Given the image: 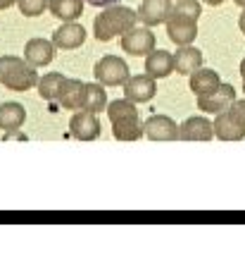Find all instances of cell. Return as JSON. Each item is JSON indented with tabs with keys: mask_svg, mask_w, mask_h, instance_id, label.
<instances>
[{
	"mask_svg": "<svg viewBox=\"0 0 245 258\" xmlns=\"http://www.w3.org/2000/svg\"><path fill=\"white\" fill-rule=\"evenodd\" d=\"M107 117L112 122V137L117 141H138L146 134L136 103L129 98L107 103Z\"/></svg>",
	"mask_w": 245,
	"mask_h": 258,
	"instance_id": "1",
	"label": "cell"
},
{
	"mask_svg": "<svg viewBox=\"0 0 245 258\" xmlns=\"http://www.w3.org/2000/svg\"><path fill=\"white\" fill-rule=\"evenodd\" d=\"M138 22V12L136 10L127 8V5H109L102 8L98 17L93 19V34L100 43H107L112 38L127 34L129 29H134Z\"/></svg>",
	"mask_w": 245,
	"mask_h": 258,
	"instance_id": "2",
	"label": "cell"
},
{
	"mask_svg": "<svg viewBox=\"0 0 245 258\" xmlns=\"http://www.w3.org/2000/svg\"><path fill=\"white\" fill-rule=\"evenodd\" d=\"M0 84L10 91H29L38 84V72L34 64L27 62V57L3 55L0 57Z\"/></svg>",
	"mask_w": 245,
	"mask_h": 258,
	"instance_id": "3",
	"label": "cell"
},
{
	"mask_svg": "<svg viewBox=\"0 0 245 258\" xmlns=\"http://www.w3.org/2000/svg\"><path fill=\"white\" fill-rule=\"evenodd\" d=\"M214 137L221 141H240L245 139V98L233 101L226 110L214 117Z\"/></svg>",
	"mask_w": 245,
	"mask_h": 258,
	"instance_id": "4",
	"label": "cell"
},
{
	"mask_svg": "<svg viewBox=\"0 0 245 258\" xmlns=\"http://www.w3.org/2000/svg\"><path fill=\"white\" fill-rule=\"evenodd\" d=\"M93 74H95V82H100L102 86H124V82L131 77L129 64L119 55L100 57L95 67H93Z\"/></svg>",
	"mask_w": 245,
	"mask_h": 258,
	"instance_id": "5",
	"label": "cell"
},
{
	"mask_svg": "<svg viewBox=\"0 0 245 258\" xmlns=\"http://www.w3.org/2000/svg\"><path fill=\"white\" fill-rule=\"evenodd\" d=\"M167 36L176 46H191L198 36V17L172 10V15L167 19Z\"/></svg>",
	"mask_w": 245,
	"mask_h": 258,
	"instance_id": "6",
	"label": "cell"
},
{
	"mask_svg": "<svg viewBox=\"0 0 245 258\" xmlns=\"http://www.w3.org/2000/svg\"><path fill=\"white\" fill-rule=\"evenodd\" d=\"M119 46L129 55L146 57L148 53L155 50V34L150 31V27H134V29H129L127 34H121Z\"/></svg>",
	"mask_w": 245,
	"mask_h": 258,
	"instance_id": "7",
	"label": "cell"
},
{
	"mask_svg": "<svg viewBox=\"0 0 245 258\" xmlns=\"http://www.w3.org/2000/svg\"><path fill=\"white\" fill-rule=\"evenodd\" d=\"M100 120L98 112L93 110H76L69 120V134L79 141H95L100 137Z\"/></svg>",
	"mask_w": 245,
	"mask_h": 258,
	"instance_id": "8",
	"label": "cell"
},
{
	"mask_svg": "<svg viewBox=\"0 0 245 258\" xmlns=\"http://www.w3.org/2000/svg\"><path fill=\"white\" fill-rule=\"evenodd\" d=\"M236 101V89L231 86V84H219L214 91L209 93H202L198 96V108L202 112H212V115H217V112L226 110L231 103Z\"/></svg>",
	"mask_w": 245,
	"mask_h": 258,
	"instance_id": "9",
	"label": "cell"
},
{
	"mask_svg": "<svg viewBox=\"0 0 245 258\" xmlns=\"http://www.w3.org/2000/svg\"><path fill=\"white\" fill-rule=\"evenodd\" d=\"M143 129L150 141H176L179 139V124L169 115H150L143 122Z\"/></svg>",
	"mask_w": 245,
	"mask_h": 258,
	"instance_id": "10",
	"label": "cell"
},
{
	"mask_svg": "<svg viewBox=\"0 0 245 258\" xmlns=\"http://www.w3.org/2000/svg\"><path fill=\"white\" fill-rule=\"evenodd\" d=\"M155 93H157V84L150 74H136V77H129L124 82V98L134 103L153 101Z\"/></svg>",
	"mask_w": 245,
	"mask_h": 258,
	"instance_id": "11",
	"label": "cell"
},
{
	"mask_svg": "<svg viewBox=\"0 0 245 258\" xmlns=\"http://www.w3.org/2000/svg\"><path fill=\"white\" fill-rule=\"evenodd\" d=\"M179 139L181 141H209L214 139V122H209L202 115L188 117L179 124Z\"/></svg>",
	"mask_w": 245,
	"mask_h": 258,
	"instance_id": "12",
	"label": "cell"
},
{
	"mask_svg": "<svg viewBox=\"0 0 245 258\" xmlns=\"http://www.w3.org/2000/svg\"><path fill=\"white\" fill-rule=\"evenodd\" d=\"M172 0H143L141 8H138V19L146 24V27H160L164 24L169 15H172Z\"/></svg>",
	"mask_w": 245,
	"mask_h": 258,
	"instance_id": "13",
	"label": "cell"
},
{
	"mask_svg": "<svg viewBox=\"0 0 245 258\" xmlns=\"http://www.w3.org/2000/svg\"><path fill=\"white\" fill-rule=\"evenodd\" d=\"M83 41H86V29L76 22H62V27L53 31L55 48H62V50H74L83 46Z\"/></svg>",
	"mask_w": 245,
	"mask_h": 258,
	"instance_id": "14",
	"label": "cell"
},
{
	"mask_svg": "<svg viewBox=\"0 0 245 258\" xmlns=\"http://www.w3.org/2000/svg\"><path fill=\"white\" fill-rule=\"evenodd\" d=\"M83 98H86V82L81 79H64L57 105L64 110H83Z\"/></svg>",
	"mask_w": 245,
	"mask_h": 258,
	"instance_id": "15",
	"label": "cell"
},
{
	"mask_svg": "<svg viewBox=\"0 0 245 258\" xmlns=\"http://www.w3.org/2000/svg\"><path fill=\"white\" fill-rule=\"evenodd\" d=\"M24 57L34 67H46L55 60V43L46 38H31L24 46Z\"/></svg>",
	"mask_w": 245,
	"mask_h": 258,
	"instance_id": "16",
	"label": "cell"
},
{
	"mask_svg": "<svg viewBox=\"0 0 245 258\" xmlns=\"http://www.w3.org/2000/svg\"><path fill=\"white\" fill-rule=\"evenodd\" d=\"M202 53H200L198 48L193 46H179V50L174 53V72L179 74H186V77H191L195 70L202 67Z\"/></svg>",
	"mask_w": 245,
	"mask_h": 258,
	"instance_id": "17",
	"label": "cell"
},
{
	"mask_svg": "<svg viewBox=\"0 0 245 258\" xmlns=\"http://www.w3.org/2000/svg\"><path fill=\"white\" fill-rule=\"evenodd\" d=\"M174 72V55L169 50H157L146 55V74H150L153 79H164Z\"/></svg>",
	"mask_w": 245,
	"mask_h": 258,
	"instance_id": "18",
	"label": "cell"
},
{
	"mask_svg": "<svg viewBox=\"0 0 245 258\" xmlns=\"http://www.w3.org/2000/svg\"><path fill=\"white\" fill-rule=\"evenodd\" d=\"M27 120V110L22 103H15V101H8L0 105V129L5 132H17L22 124Z\"/></svg>",
	"mask_w": 245,
	"mask_h": 258,
	"instance_id": "19",
	"label": "cell"
},
{
	"mask_svg": "<svg viewBox=\"0 0 245 258\" xmlns=\"http://www.w3.org/2000/svg\"><path fill=\"white\" fill-rule=\"evenodd\" d=\"M83 3L86 0H50L48 10L50 15L62 22H76L83 15Z\"/></svg>",
	"mask_w": 245,
	"mask_h": 258,
	"instance_id": "20",
	"label": "cell"
},
{
	"mask_svg": "<svg viewBox=\"0 0 245 258\" xmlns=\"http://www.w3.org/2000/svg\"><path fill=\"white\" fill-rule=\"evenodd\" d=\"M219 84H221V77H219V72H214V70H195V72L191 74V91L195 93V96H202V93H209L214 91Z\"/></svg>",
	"mask_w": 245,
	"mask_h": 258,
	"instance_id": "21",
	"label": "cell"
},
{
	"mask_svg": "<svg viewBox=\"0 0 245 258\" xmlns=\"http://www.w3.org/2000/svg\"><path fill=\"white\" fill-rule=\"evenodd\" d=\"M64 77L62 72H48L43 74L41 79H38V96L43 98V101H57V96H60V89H62L64 84Z\"/></svg>",
	"mask_w": 245,
	"mask_h": 258,
	"instance_id": "22",
	"label": "cell"
},
{
	"mask_svg": "<svg viewBox=\"0 0 245 258\" xmlns=\"http://www.w3.org/2000/svg\"><path fill=\"white\" fill-rule=\"evenodd\" d=\"M107 108V91L100 82L86 84V98H83V110L100 112Z\"/></svg>",
	"mask_w": 245,
	"mask_h": 258,
	"instance_id": "23",
	"label": "cell"
},
{
	"mask_svg": "<svg viewBox=\"0 0 245 258\" xmlns=\"http://www.w3.org/2000/svg\"><path fill=\"white\" fill-rule=\"evenodd\" d=\"M48 3L50 0H17L19 12L24 17H38V15H43V10H48Z\"/></svg>",
	"mask_w": 245,
	"mask_h": 258,
	"instance_id": "24",
	"label": "cell"
},
{
	"mask_svg": "<svg viewBox=\"0 0 245 258\" xmlns=\"http://www.w3.org/2000/svg\"><path fill=\"white\" fill-rule=\"evenodd\" d=\"M86 3L93 5V8H109V5H117L121 0H86Z\"/></svg>",
	"mask_w": 245,
	"mask_h": 258,
	"instance_id": "25",
	"label": "cell"
},
{
	"mask_svg": "<svg viewBox=\"0 0 245 258\" xmlns=\"http://www.w3.org/2000/svg\"><path fill=\"white\" fill-rule=\"evenodd\" d=\"M238 29L245 34V8H243V12H240V17H238Z\"/></svg>",
	"mask_w": 245,
	"mask_h": 258,
	"instance_id": "26",
	"label": "cell"
},
{
	"mask_svg": "<svg viewBox=\"0 0 245 258\" xmlns=\"http://www.w3.org/2000/svg\"><path fill=\"white\" fill-rule=\"evenodd\" d=\"M17 0H0V10H8V8H12Z\"/></svg>",
	"mask_w": 245,
	"mask_h": 258,
	"instance_id": "27",
	"label": "cell"
},
{
	"mask_svg": "<svg viewBox=\"0 0 245 258\" xmlns=\"http://www.w3.org/2000/svg\"><path fill=\"white\" fill-rule=\"evenodd\" d=\"M202 3H207V5H212V8H217V5L226 3V0H202Z\"/></svg>",
	"mask_w": 245,
	"mask_h": 258,
	"instance_id": "28",
	"label": "cell"
},
{
	"mask_svg": "<svg viewBox=\"0 0 245 258\" xmlns=\"http://www.w3.org/2000/svg\"><path fill=\"white\" fill-rule=\"evenodd\" d=\"M240 77L245 79V57H243V62H240Z\"/></svg>",
	"mask_w": 245,
	"mask_h": 258,
	"instance_id": "29",
	"label": "cell"
},
{
	"mask_svg": "<svg viewBox=\"0 0 245 258\" xmlns=\"http://www.w3.org/2000/svg\"><path fill=\"white\" fill-rule=\"evenodd\" d=\"M236 5H240V8H245V0H233Z\"/></svg>",
	"mask_w": 245,
	"mask_h": 258,
	"instance_id": "30",
	"label": "cell"
},
{
	"mask_svg": "<svg viewBox=\"0 0 245 258\" xmlns=\"http://www.w3.org/2000/svg\"><path fill=\"white\" fill-rule=\"evenodd\" d=\"M243 93H245V79H243Z\"/></svg>",
	"mask_w": 245,
	"mask_h": 258,
	"instance_id": "31",
	"label": "cell"
}]
</instances>
